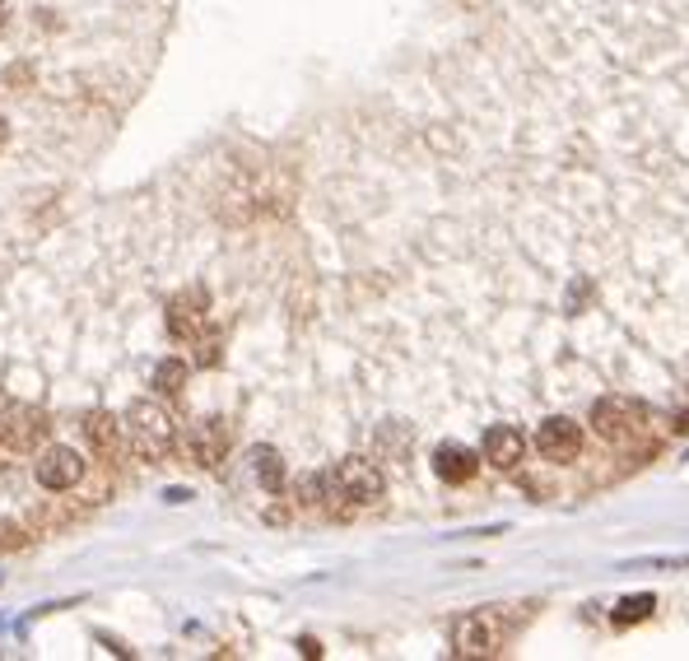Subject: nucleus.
<instances>
[{
  "instance_id": "17",
  "label": "nucleus",
  "mask_w": 689,
  "mask_h": 661,
  "mask_svg": "<svg viewBox=\"0 0 689 661\" xmlns=\"http://www.w3.org/2000/svg\"><path fill=\"white\" fill-rule=\"evenodd\" d=\"M196 363H201V368H205V363H220V345L205 340V345H201V355H196Z\"/></svg>"
},
{
  "instance_id": "22",
  "label": "nucleus",
  "mask_w": 689,
  "mask_h": 661,
  "mask_svg": "<svg viewBox=\"0 0 689 661\" xmlns=\"http://www.w3.org/2000/svg\"><path fill=\"white\" fill-rule=\"evenodd\" d=\"M0 438H5V434H0Z\"/></svg>"
},
{
  "instance_id": "11",
  "label": "nucleus",
  "mask_w": 689,
  "mask_h": 661,
  "mask_svg": "<svg viewBox=\"0 0 689 661\" xmlns=\"http://www.w3.org/2000/svg\"><path fill=\"white\" fill-rule=\"evenodd\" d=\"M85 438H89V447L98 457H116L122 452V442H126V424L116 419V415H108V411H89L85 415Z\"/></svg>"
},
{
  "instance_id": "18",
  "label": "nucleus",
  "mask_w": 689,
  "mask_h": 661,
  "mask_svg": "<svg viewBox=\"0 0 689 661\" xmlns=\"http://www.w3.org/2000/svg\"><path fill=\"white\" fill-rule=\"evenodd\" d=\"M299 648H303V657H322V643H318V638H299Z\"/></svg>"
},
{
  "instance_id": "10",
  "label": "nucleus",
  "mask_w": 689,
  "mask_h": 661,
  "mask_svg": "<svg viewBox=\"0 0 689 661\" xmlns=\"http://www.w3.org/2000/svg\"><path fill=\"white\" fill-rule=\"evenodd\" d=\"M480 457L494 466V471H513V466L522 461V434L513 429V424H494V429H485Z\"/></svg>"
},
{
  "instance_id": "21",
  "label": "nucleus",
  "mask_w": 689,
  "mask_h": 661,
  "mask_svg": "<svg viewBox=\"0 0 689 661\" xmlns=\"http://www.w3.org/2000/svg\"><path fill=\"white\" fill-rule=\"evenodd\" d=\"M5 141H10V126H5V122H0V149H5Z\"/></svg>"
},
{
  "instance_id": "7",
  "label": "nucleus",
  "mask_w": 689,
  "mask_h": 661,
  "mask_svg": "<svg viewBox=\"0 0 689 661\" xmlns=\"http://www.w3.org/2000/svg\"><path fill=\"white\" fill-rule=\"evenodd\" d=\"M229 447H233L229 419L210 415V419H201V424H191V434H187V457L201 466V471H214V466L229 457Z\"/></svg>"
},
{
  "instance_id": "15",
  "label": "nucleus",
  "mask_w": 689,
  "mask_h": 661,
  "mask_svg": "<svg viewBox=\"0 0 689 661\" xmlns=\"http://www.w3.org/2000/svg\"><path fill=\"white\" fill-rule=\"evenodd\" d=\"M187 386V363L182 359H164L159 368H154V392L159 396H177Z\"/></svg>"
},
{
  "instance_id": "1",
  "label": "nucleus",
  "mask_w": 689,
  "mask_h": 661,
  "mask_svg": "<svg viewBox=\"0 0 689 661\" xmlns=\"http://www.w3.org/2000/svg\"><path fill=\"white\" fill-rule=\"evenodd\" d=\"M387 494V475L378 461L368 457H345L336 461V471H326V503L322 508L331 517H349L354 508H368Z\"/></svg>"
},
{
  "instance_id": "12",
  "label": "nucleus",
  "mask_w": 689,
  "mask_h": 661,
  "mask_svg": "<svg viewBox=\"0 0 689 661\" xmlns=\"http://www.w3.org/2000/svg\"><path fill=\"white\" fill-rule=\"evenodd\" d=\"M43 429H47V424H43V415H37L33 405H14V411L5 415V424H0V434H5L14 447H33L37 438H43Z\"/></svg>"
},
{
  "instance_id": "14",
  "label": "nucleus",
  "mask_w": 689,
  "mask_h": 661,
  "mask_svg": "<svg viewBox=\"0 0 689 661\" xmlns=\"http://www.w3.org/2000/svg\"><path fill=\"white\" fill-rule=\"evenodd\" d=\"M653 610H657V596L653 592H634V596H624L615 610H610V625L615 629H634V625H643V619H653Z\"/></svg>"
},
{
  "instance_id": "16",
  "label": "nucleus",
  "mask_w": 689,
  "mask_h": 661,
  "mask_svg": "<svg viewBox=\"0 0 689 661\" xmlns=\"http://www.w3.org/2000/svg\"><path fill=\"white\" fill-rule=\"evenodd\" d=\"M293 494H299L303 508H322V503H326V475H303Z\"/></svg>"
},
{
  "instance_id": "6",
  "label": "nucleus",
  "mask_w": 689,
  "mask_h": 661,
  "mask_svg": "<svg viewBox=\"0 0 689 661\" xmlns=\"http://www.w3.org/2000/svg\"><path fill=\"white\" fill-rule=\"evenodd\" d=\"M33 475H37V484H43V490H52V494L75 490V484L85 480V457L75 452V447L52 442V447H43V452H37Z\"/></svg>"
},
{
  "instance_id": "2",
  "label": "nucleus",
  "mask_w": 689,
  "mask_h": 661,
  "mask_svg": "<svg viewBox=\"0 0 689 661\" xmlns=\"http://www.w3.org/2000/svg\"><path fill=\"white\" fill-rule=\"evenodd\" d=\"M513 619H508L503 606H485L470 610L466 619L452 625V652L457 657H499L508 643H513Z\"/></svg>"
},
{
  "instance_id": "19",
  "label": "nucleus",
  "mask_w": 689,
  "mask_h": 661,
  "mask_svg": "<svg viewBox=\"0 0 689 661\" xmlns=\"http://www.w3.org/2000/svg\"><path fill=\"white\" fill-rule=\"evenodd\" d=\"M10 14H14V0H0V29L10 24Z\"/></svg>"
},
{
  "instance_id": "8",
  "label": "nucleus",
  "mask_w": 689,
  "mask_h": 661,
  "mask_svg": "<svg viewBox=\"0 0 689 661\" xmlns=\"http://www.w3.org/2000/svg\"><path fill=\"white\" fill-rule=\"evenodd\" d=\"M536 452H541L545 461H574V457L582 452V429H578V419L555 415V419L536 424Z\"/></svg>"
},
{
  "instance_id": "5",
  "label": "nucleus",
  "mask_w": 689,
  "mask_h": 661,
  "mask_svg": "<svg viewBox=\"0 0 689 661\" xmlns=\"http://www.w3.org/2000/svg\"><path fill=\"white\" fill-rule=\"evenodd\" d=\"M164 322H168V336L173 340H201L205 336V322H210V294H205L201 284H191V289H182V294H173Z\"/></svg>"
},
{
  "instance_id": "20",
  "label": "nucleus",
  "mask_w": 689,
  "mask_h": 661,
  "mask_svg": "<svg viewBox=\"0 0 689 661\" xmlns=\"http://www.w3.org/2000/svg\"><path fill=\"white\" fill-rule=\"evenodd\" d=\"M671 429H676V434H689V411H685V415H676V419H671Z\"/></svg>"
},
{
  "instance_id": "13",
  "label": "nucleus",
  "mask_w": 689,
  "mask_h": 661,
  "mask_svg": "<svg viewBox=\"0 0 689 661\" xmlns=\"http://www.w3.org/2000/svg\"><path fill=\"white\" fill-rule=\"evenodd\" d=\"M252 475L266 494H280L285 490V457L275 447H252Z\"/></svg>"
},
{
  "instance_id": "3",
  "label": "nucleus",
  "mask_w": 689,
  "mask_h": 661,
  "mask_svg": "<svg viewBox=\"0 0 689 661\" xmlns=\"http://www.w3.org/2000/svg\"><path fill=\"white\" fill-rule=\"evenodd\" d=\"M122 424H126L131 452L141 457V461H159V457L173 452L177 424L168 415V405H159V401H131V411L122 415Z\"/></svg>"
},
{
  "instance_id": "9",
  "label": "nucleus",
  "mask_w": 689,
  "mask_h": 661,
  "mask_svg": "<svg viewBox=\"0 0 689 661\" xmlns=\"http://www.w3.org/2000/svg\"><path fill=\"white\" fill-rule=\"evenodd\" d=\"M480 452H470V447L462 442H443L438 452H433V475H438L443 484H466V480H476L480 471Z\"/></svg>"
},
{
  "instance_id": "4",
  "label": "nucleus",
  "mask_w": 689,
  "mask_h": 661,
  "mask_svg": "<svg viewBox=\"0 0 689 661\" xmlns=\"http://www.w3.org/2000/svg\"><path fill=\"white\" fill-rule=\"evenodd\" d=\"M592 429H597V438L624 447V442H634L647 429V405L638 396H624V392L601 396L592 405Z\"/></svg>"
}]
</instances>
